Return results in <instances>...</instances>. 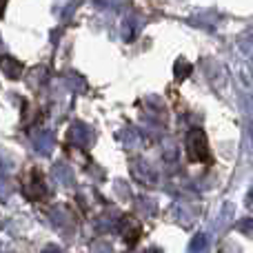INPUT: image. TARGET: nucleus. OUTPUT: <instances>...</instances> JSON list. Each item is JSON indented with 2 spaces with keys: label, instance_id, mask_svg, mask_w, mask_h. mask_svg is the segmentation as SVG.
I'll return each mask as SVG.
<instances>
[{
  "label": "nucleus",
  "instance_id": "obj_4",
  "mask_svg": "<svg viewBox=\"0 0 253 253\" xmlns=\"http://www.w3.org/2000/svg\"><path fill=\"white\" fill-rule=\"evenodd\" d=\"M0 67H2L4 76H9L11 80L20 78L22 69H25V65H22L20 60H16V58H11V56H2V58H0Z\"/></svg>",
  "mask_w": 253,
  "mask_h": 253
},
{
  "label": "nucleus",
  "instance_id": "obj_5",
  "mask_svg": "<svg viewBox=\"0 0 253 253\" xmlns=\"http://www.w3.org/2000/svg\"><path fill=\"white\" fill-rule=\"evenodd\" d=\"M7 2H9V0H0V16L4 13V7H7Z\"/></svg>",
  "mask_w": 253,
  "mask_h": 253
},
{
  "label": "nucleus",
  "instance_id": "obj_2",
  "mask_svg": "<svg viewBox=\"0 0 253 253\" xmlns=\"http://www.w3.org/2000/svg\"><path fill=\"white\" fill-rule=\"evenodd\" d=\"M22 193L27 200L38 202L47 196V182H44V173L40 169H29L22 175Z\"/></svg>",
  "mask_w": 253,
  "mask_h": 253
},
{
  "label": "nucleus",
  "instance_id": "obj_3",
  "mask_svg": "<svg viewBox=\"0 0 253 253\" xmlns=\"http://www.w3.org/2000/svg\"><path fill=\"white\" fill-rule=\"evenodd\" d=\"M118 231H120V236H123V240L126 245L133 247V245H138V240L142 238V224H140L138 218L126 213V215H123V220H120Z\"/></svg>",
  "mask_w": 253,
  "mask_h": 253
},
{
  "label": "nucleus",
  "instance_id": "obj_1",
  "mask_svg": "<svg viewBox=\"0 0 253 253\" xmlns=\"http://www.w3.org/2000/svg\"><path fill=\"white\" fill-rule=\"evenodd\" d=\"M184 149H187L189 162H202V165H209L211 162L209 140H207V133L200 126H193L187 133V138H184Z\"/></svg>",
  "mask_w": 253,
  "mask_h": 253
}]
</instances>
